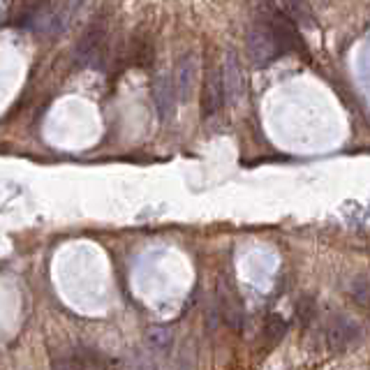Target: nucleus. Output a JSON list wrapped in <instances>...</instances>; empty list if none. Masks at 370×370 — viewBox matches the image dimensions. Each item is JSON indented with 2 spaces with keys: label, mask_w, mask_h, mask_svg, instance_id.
<instances>
[{
  "label": "nucleus",
  "mask_w": 370,
  "mask_h": 370,
  "mask_svg": "<svg viewBox=\"0 0 370 370\" xmlns=\"http://www.w3.org/2000/svg\"><path fill=\"white\" fill-rule=\"evenodd\" d=\"M107 35H109V14L102 12L91 21L88 28L79 38L75 52H72L77 68H91V65H95V61L105 52Z\"/></svg>",
  "instance_id": "f257e3e1"
},
{
  "label": "nucleus",
  "mask_w": 370,
  "mask_h": 370,
  "mask_svg": "<svg viewBox=\"0 0 370 370\" xmlns=\"http://www.w3.org/2000/svg\"><path fill=\"white\" fill-rule=\"evenodd\" d=\"M264 19H266L268 28H271V35H273L280 56L303 52V40H301L299 26H296V21L292 19V14L280 10V7H266Z\"/></svg>",
  "instance_id": "f03ea898"
},
{
  "label": "nucleus",
  "mask_w": 370,
  "mask_h": 370,
  "mask_svg": "<svg viewBox=\"0 0 370 370\" xmlns=\"http://www.w3.org/2000/svg\"><path fill=\"white\" fill-rule=\"evenodd\" d=\"M248 56L252 58L255 65H268L280 56L264 14L252 21L248 28Z\"/></svg>",
  "instance_id": "7ed1b4c3"
},
{
  "label": "nucleus",
  "mask_w": 370,
  "mask_h": 370,
  "mask_svg": "<svg viewBox=\"0 0 370 370\" xmlns=\"http://www.w3.org/2000/svg\"><path fill=\"white\" fill-rule=\"evenodd\" d=\"M220 86H222V95L227 105H236L241 102V98L245 95V79H243V70H241V61H238V54L234 49H227L220 68Z\"/></svg>",
  "instance_id": "20e7f679"
},
{
  "label": "nucleus",
  "mask_w": 370,
  "mask_h": 370,
  "mask_svg": "<svg viewBox=\"0 0 370 370\" xmlns=\"http://www.w3.org/2000/svg\"><path fill=\"white\" fill-rule=\"evenodd\" d=\"M86 0H63L61 5H54V10L49 12V17L42 21L38 33L42 35H61L70 28V24L75 21V17L82 10V5Z\"/></svg>",
  "instance_id": "39448f33"
},
{
  "label": "nucleus",
  "mask_w": 370,
  "mask_h": 370,
  "mask_svg": "<svg viewBox=\"0 0 370 370\" xmlns=\"http://www.w3.org/2000/svg\"><path fill=\"white\" fill-rule=\"evenodd\" d=\"M361 336V326L357 319L347 317V315H336L326 326V343L333 350H343V347L357 343V338Z\"/></svg>",
  "instance_id": "423d86ee"
},
{
  "label": "nucleus",
  "mask_w": 370,
  "mask_h": 370,
  "mask_svg": "<svg viewBox=\"0 0 370 370\" xmlns=\"http://www.w3.org/2000/svg\"><path fill=\"white\" fill-rule=\"evenodd\" d=\"M194 79H197V61L192 54H185L176 65V75H174V93H176L178 102H187L194 88Z\"/></svg>",
  "instance_id": "0eeeda50"
},
{
  "label": "nucleus",
  "mask_w": 370,
  "mask_h": 370,
  "mask_svg": "<svg viewBox=\"0 0 370 370\" xmlns=\"http://www.w3.org/2000/svg\"><path fill=\"white\" fill-rule=\"evenodd\" d=\"M224 105V95H222V86H220V75L213 70L208 72L204 79V86H201V116L204 118H211Z\"/></svg>",
  "instance_id": "6e6552de"
},
{
  "label": "nucleus",
  "mask_w": 370,
  "mask_h": 370,
  "mask_svg": "<svg viewBox=\"0 0 370 370\" xmlns=\"http://www.w3.org/2000/svg\"><path fill=\"white\" fill-rule=\"evenodd\" d=\"M56 0H21L19 14H17V24L19 26H33L35 31L40 28V24L49 17V12L54 10Z\"/></svg>",
  "instance_id": "1a4fd4ad"
},
{
  "label": "nucleus",
  "mask_w": 370,
  "mask_h": 370,
  "mask_svg": "<svg viewBox=\"0 0 370 370\" xmlns=\"http://www.w3.org/2000/svg\"><path fill=\"white\" fill-rule=\"evenodd\" d=\"M174 98H176V93H174L171 77H157L153 84V102L160 114V121H167L174 114Z\"/></svg>",
  "instance_id": "9d476101"
},
{
  "label": "nucleus",
  "mask_w": 370,
  "mask_h": 370,
  "mask_svg": "<svg viewBox=\"0 0 370 370\" xmlns=\"http://www.w3.org/2000/svg\"><path fill=\"white\" fill-rule=\"evenodd\" d=\"M171 340H174L171 326L155 324V326H151V329L146 331V345L151 347V350H155V352H164L167 347L171 345Z\"/></svg>",
  "instance_id": "9b49d317"
},
{
  "label": "nucleus",
  "mask_w": 370,
  "mask_h": 370,
  "mask_svg": "<svg viewBox=\"0 0 370 370\" xmlns=\"http://www.w3.org/2000/svg\"><path fill=\"white\" fill-rule=\"evenodd\" d=\"M285 333H287V322L278 313H271L266 317L264 336H266L268 343H280V340L285 338Z\"/></svg>",
  "instance_id": "f8f14e48"
},
{
  "label": "nucleus",
  "mask_w": 370,
  "mask_h": 370,
  "mask_svg": "<svg viewBox=\"0 0 370 370\" xmlns=\"http://www.w3.org/2000/svg\"><path fill=\"white\" fill-rule=\"evenodd\" d=\"M151 58H153V42L148 38H134L132 42V63L134 65H148Z\"/></svg>",
  "instance_id": "ddd939ff"
},
{
  "label": "nucleus",
  "mask_w": 370,
  "mask_h": 370,
  "mask_svg": "<svg viewBox=\"0 0 370 370\" xmlns=\"http://www.w3.org/2000/svg\"><path fill=\"white\" fill-rule=\"evenodd\" d=\"M368 292H370L368 275L366 273L357 275V278H354V282H352V296H354V301H357L361 308L368 306Z\"/></svg>",
  "instance_id": "4468645a"
},
{
  "label": "nucleus",
  "mask_w": 370,
  "mask_h": 370,
  "mask_svg": "<svg viewBox=\"0 0 370 370\" xmlns=\"http://www.w3.org/2000/svg\"><path fill=\"white\" fill-rule=\"evenodd\" d=\"M315 315V301L313 299H303L299 303V317L303 324H310V319H313Z\"/></svg>",
  "instance_id": "2eb2a0df"
},
{
  "label": "nucleus",
  "mask_w": 370,
  "mask_h": 370,
  "mask_svg": "<svg viewBox=\"0 0 370 370\" xmlns=\"http://www.w3.org/2000/svg\"><path fill=\"white\" fill-rule=\"evenodd\" d=\"M285 3L292 5V10H294V17H292V19H294V21H296V19L301 21L303 17L308 19V5H306V0H285Z\"/></svg>",
  "instance_id": "dca6fc26"
},
{
  "label": "nucleus",
  "mask_w": 370,
  "mask_h": 370,
  "mask_svg": "<svg viewBox=\"0 0 370 370\" xmlns=\"http://www.w3.org/2000/svg\"><path fill=\"white\" fill-rule=\"evenodd\" d=\"M54 370H84L82 366H79V361L77 359H58L56 364H54Z\"/></svg>",
  "instance_id": "f3484780"
}]
</instances>
